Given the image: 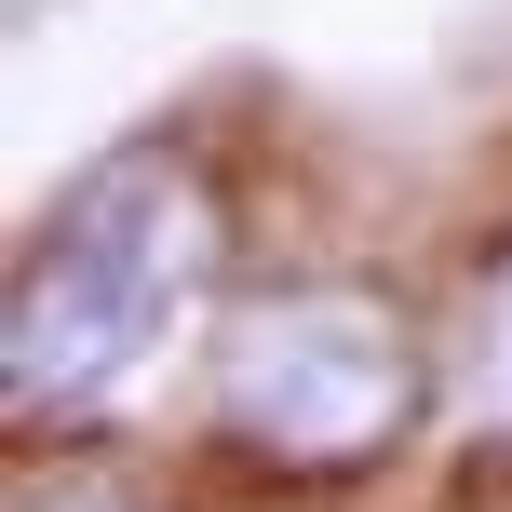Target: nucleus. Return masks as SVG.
<instances>
[{"instance_id": "nucleus-1", "label": "nucleus", "mask_w": 512, "mask_h": 512, "mask_svg": "<svg viewBox=\"0 0 512 512\" xmlns=\"http://www.w3.org/2000/svg\"><path fill=\"white\" fill-rule=\"evenodd\" d=\"M203 283H216V176L176 135L95 149L41 203V230L14 256V297H0L14 432H54V418H95L108 391H135L176 351V324L203 310Z\"/></svg>"}, {"instance_id": "nucleus-4", "label": "nucleus", "mask_w": 512, "mask_h": 512, "mask_svg": "<svg viewBox=\"0 0 512 512\" xmlns=\"http://www.w3.org/2000/svg\"><path fill=\"white\" fill-rule=\"evenodd\" d=\"M14 512H135V499L108 486V472H54V486H27Z\"/></svg>"}, {"instance_id": "nucleus-3", "label": "nucleus", "mask_w": 512, "mask_h": 512, "mask_svg": "<svg viewBox=\"0 0 512 512\" xmlns=\"http://www.w3.org/2000/svg\"><path fill=\"white\" fill-rule=\"evenodd\" d=\"M459 405H472V432L512 445V256L486 270V297H472V337H459Z\"/></svg>"}, {"instance_id": "nucleus-2", "label": "nucleus", "mask_w": 512, "mask_h": 512, "mask_svg": "<svg viewBox=\"0 0 512 512\" xmlns=\"http://www.w3.org/2000/svg\"><path fill=\"white\" fill-rule=\"evenodd\" d=\"M203 405L243 459L337 486V472H378L418 432L432 364H418L405 297H378V283H270V297H243L216 324Z\"/></svg>"}]
</instances>
